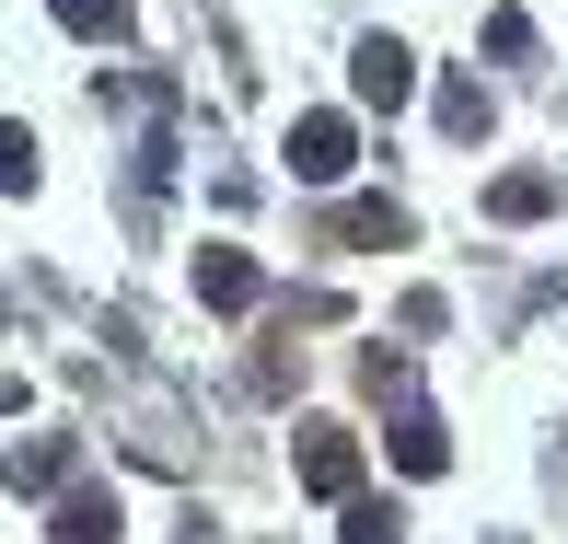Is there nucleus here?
Wrapping results in <instances>:
<instances>
[{
  "mask_svg": "<svg viewBox=\"0 0 568 544\" xmlns=\"http://www.w3.org/2000/svg\"><path fill=\"white\" fill-rule=\"evenodd\" d=\"M302 486H314V499H359V440H348L337 418L302 429Z\"/></svg>",
  "mask_w": 568,
  "mask_h": 544,
  "instance_id": "f257e3e1",
  "label": "nucleus"
},
{
  "mask_svg": "<svg viewBox=\"0 0 568 544\" xmlns=\"http://www.w3.org/2000/svg\"><path fill=\"white\" fill-rule=\"evenodd\" d=\"M348 116H291V174H302V186H337V174H348Z\"/></svg>",
  "mask_w": 568,
  "mask_h": 544,
  "instance_id": "f03ea898",
  "label": "nucleus"
},
{
  "mask_svg": "<svg viewBox=\"0 0 568 544\" xmlns=\"http://www.w3.org/2000/svg\"><path fill=\"white\" fill-rule=\"evenodd\" d=\"M348 82H359V105H383V116H395L406 93H418V59H406L395 35H372V47H359V59H348Z\"/></svg>",
  "mask_w": 568,
  "mask_h": 544,
  "instance_id": "7ed1b4c3",
  "label": "nucleus"
},
{
  "mask_svg": "<svg viewBox=\"0 0 568 544\" xmlns=\"http://www.w3.org/2000/svg\"><path fill=\"white\" fill-rule=\"evenodd\" d=\"M255 290H267V278H255V255H232V244H197V301H210V314H244Z\"/></svg>",
  "mask_w": 568,
  "mask_h": 544,
  "instance_id": "20e7f679",
  "label": "nucleus"
},
{
  "mask_svg": "<svg viewBox=\"0 0 568 544\" xmlns=\"http://www.w3.org/2000/svg\"><path fill=\"white\" fill-rule=\"evenodd\" d=\"M395 463H406V475H442V463H453V440H442L429 406H395Z\"/></svg>",
  "mask_w": 568,
  "mask_h": 544,
  "instance_id": "39448f33",
  "label": "nucleus"
},
{
  "mask_svg": "<svg viewBox=\"0 0 568 544\" xmlns=\"http://www.w3.org/2000/svg\"><path fill=\"white\" fill-rule=\"evenodd\" d=\"M59 544H116V486H70L59 499Z\"/></svg>",
  "mask_w": 568,
  "mask_h": 544,
  "instance_id": "423d86ee",
  "label": "nucleus"
},
{
  "mask_svg": "<svg viewBox=\"0 0 568 544\" xmlns=\"http://www.w3.org/2000/svg\"><path fill=\"white\" fill-rule=\"evenodd\" d=\"M487 209H499V220H546V209H557V174H499Z\"/></svg>",
  "mask_w": 568,
  "mask_h": 544,
  "instance_id": "0eeeda50",
  "label": "nucleus"
},
{
  "mask_svg": "<svg viewBox=\"0 0 568 544\" xmlns=\"http://www.w3.org/2000/svg\"><path fill=\"white\" fill-rule=\"evenodd\" d=\"M59 475H70L59 440H23V452H0V486H59Z\"/></svg>",
  "mask_w": 568,
  "mask_h": 544,
  "instance_id": "6e6552de",
  "label": "nucleus"
},
{
  "mask_svg": "<svg viewBox=\"0 0 568 544\" xmlns=\"http://www.w3.org/2000/svg\"><path fill=\"white\" fill-rule=\"evenodd\" d=\"M348 544H406V510L395 499H348Z\"/></svg>",
  "mask_w": 568,
  "mask_h": 544,
  "instance_id": "1a4fd4ad",
  "label": "nucleus"
},
{
  "mask_svg": "<svg viewBox=\"0 0 568 544\" xmlns=\"http://www.w3.org/2000/svg\"><path fill=\"white\" fill-rule=\"evenodd\" d=\"M70 35H128V0H59Z\"/></svg>",
  "mask_w": 568,
  "mask_h": 544,
  "instance_id": "9d476101",
  "label": "nucleus"
},
{
  "mask_svg": "<svg viewBox=\"0 0 568 544\" xmlns=\"http://www.w3.org/2000/svg\"><path fill=\"white\" fill-rule=\"evenodd\" d=\"M348 244H406V209H383V197H359V209H348Z\"/></svg>",
  "mask_w": 568,
  "mask_h": 544,
  "instance_id": "9b49d317",
  "label": "nucleus"
},
{
  "mask_svg": "<svg viewBox=\"0 0 568 544\" xmlns=\"http://www.w3.org/2000/svg\"><path fill=\"white\" fill-rule=\"evenodd\" d=\"M0 186H12V197L36 186V140H23V127H0Z\"/></svg>",
  "mask_w": 568,
  "mask_h": 544,
  "instance_id": "f8f14e48",
  "label": "nucleus"
},
{
  "mask_svg": "<svg viewBox=\"0 0 568 544\" xmlns=\"http://www.w3.org/2000/svg\"><path fill=\"white\" fill-rule=\"evenodd\" d=\"M442 127H464V140H476V127H487V93H476V82H453V93H442Z\"/></svg>",
  "mask_w": 568,
  "mask_h": 544,
  "instance_id": "ddd939ff",
  "label": "nucleus"
}]
</instances>
